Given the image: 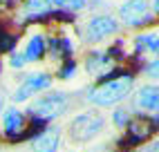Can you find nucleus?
<instances>
[{
  "label": "nucleus",
  "mask_w": 159,
  "mask_h": 152,
  "mask_svg": "<svg viewBox=\"0 0 159 152\" xmlns=\"http://www.w3.org/2000/svg\"><path fill=\"white\" fill-rule=\"evenodd\" d=\"M157 145H159V143H157V141H152V143H150V145H148V148H141L139 152H157Z\"/></svg>",
  "instance_id": "a211bd4d"
},
{
  "label": "nucleus",
  "mask_w": 159,
  "mask_h": 152,
  "mask_svg": "<svg viewBox=\"0 0 159 152\" xmlns=\"http://www.w3.org/2000/svg\"><path fill=\"white\" fill-rule=\"evenodd\" d=\"M9 65H11V67L14 69H20V67H25V56H23V54H18V51H14L11 54V56H9Z\"/></svg>",
  "instance_id": "dca6fc26"
},
{
  "label": "nucleus",
  "mask_w": 159,
  "mask_h": 152,
  "mask_svg": "<svg viewBox=\"0 0 159 152\" xmlns=\"http://www.w3.org/2000/svg\"><path fill=\"white\" fill-rule=\"evenodd\" d=\"M134 47L139 49V51H152V54H157V49H159V38H157V34L155 31H150V34H141V36H137L134 38Z\"/></svg>",
  "instance_id": "9b49d317"
},
{
  "label": "nucleus",
  "mask_w": 159,
  "mask_h": 152,
  "mask_svg": "<svg viewBox=\"0 0 159 152\" xmlns=\"http://www.w3.org/2000/svg\"><path fill=\"white\" fill-rule=\"evenodd\" d=\"M25 127V114L16 105H9L2 110V130L7 134H18Z\"/></svg>",
  "instance_id": "1a4fd4ad"
},
{
  "label": "nucleus",
  "mask_w": 159,
  "mask_h": 152,
  "mask_svg": "<svg viewBox=\"0 0 159 152\" xmlns=\"http://www.w3.org/2000/svg\"><path fill=\"white\" fill-rule=\"evenodd\" d=\"M132 85H134V78L132 76H119V78H112L108 83L99 85L97 90H92L88 101L97 107H112L116 103H121L125 96L132 92Z\"/></svg>",
  "instance_id": "f257e3e1"
},
{
  "label": "nucleus",
  "mask_w": 159,
  "mask_h": 152,
  "mask_svg": "<svg viewBox=\"0 0 159 152\" xmlns=\"http://www.w3.org/2000/svg\"><path fill=\"white\" fill-rule=\"evenodd\" d=\"M45 47H47V42L43 38V34H34L29 40H27V45H25V51H23V56H25V63H36L45 56Z\"/></svg>",
  "instance_id": "9d476101"
},
{
  "label": "nucleus",
  "mask_w": 159,
  "mask_h": 152,
  "mask_svg": "<svg viewBox=\"0 0 159 152\" xmlns=\"http://www.w3.org/2000/svg\"><path fill=\"white\" fill-rule=\"evenodd\" d=\"M67 152H76V150H67Z\"/></svg>",
  "instance_id": "aec40b11"
},
{
  "label": "nucleus",
  "mask_w": 159,
  "mask_h": 152,
  "mask_svg": "<svg viewBox=\"0 0 159 152\" xmlns=\"http://www.w3.org/2000/svg\"><path fill=\"white\" fill-rule=\"evenodd\" d=\"M74 69H76V67H74V65L70 63V65H67V67H65V69H63V72H61V78H65V81H67V78H70V76L74 74Z\"/></svg>",
  "instance_id": "f3484780"
},
{
  "label": "nucleus",
  "mask_w": 159,
  "mask_h": 152,
  "mask_svg": "<svg viewBox=\"0 0 159 152\" xmlns=\"http://www.w3.org/2000/svg\"><path fill=\"white\" fill-rule=\"evenodd\" d=\"M134 103H137L139 110H146V112L155 114L157 105H159V90H157V85H143V87L137 92Z\"/></svg>",
  "instance_id": "6e6552de"
},
{
  "label": "nucleus",
  "mask_w": 159,
  "mask_h": 152,
  "mask_svg": "<svg viewBox=\"0 0 159 152\" xmlns=\"http://www.w3.org/2000/svg\"><path fill=\"white\" fill-rule=\"evenodd\" d=\"M0 107H2V96H0Z\"/></svg>",
  "instance_id": "6ab92c4d"
},
{
  "label": "nucleus",
  "mask_w": 159,
  "mask_h": 152,
  "mask_svg": "<svg viewBox=\"0 0 159 152\" xmlns=\"http://www.w3.org/2000/svg\"><path fill=\"white\" fill-rule=\"evenodd\" d=\"M105 65H108V56H105L103 51H94L92 56H90V60L85 63V67H88L90 74H99Z\"/></svg>",
  "instance_id": "f8f14e48"
},
{
  "label": "nucleus",
  "mask_w": 159,
  "mask_h": 152,
  "mask_svg": "<svg viewBox=\"0 0 159 152\" xmlns=\"http://www.w3.org/2000/svg\"><path fill=\"white\" fill-rule=\"evenodd\" d=\"M67 107H70V96L65 92H52L31 101L29 114L34 118H40V121H52V118H58L61 114H65Z\"/></svg>",
  "instance_id": "7ed1b4c3"
},
{
  "label": "nucleus",
  "mask_w": 159,
  "mask_h": 152,
  "mask_svg": "<svg viewBox=\"0 0 159 152\" xmlns=\"http://www.w3.org/2000/svg\"><path fill=\"white\" fill-rule=\"evenodd\" d=\"M47 87H52V76L45 74V72H34V74H29L23 78V83L16 87L11 101L14 103H25L31 96H36L38 92H45Z\"/></svg>",
  "instance_id": "20e7f679"
},
{
  "label": "nucleus",
  "mask_w": 159,
  "mask_h": 152,
  "mask_svg": "<svg viewBox=\"0 0 159 152\" xmlns=\"http://www.w3.org/2000/svg\"><path fill=\"white\" fill-rule=\"evenodd\" d=\"M52 7L67 9V11H81L88 7V0H52Z\"/></svg>",
  "instance_id": "4468645a"
},
{
  "label": "nucleus",
  "mask_w": 159,
  "mask_h": 152,
  "mask_svg": "<svg viewBox=\"0 0 159 152\" xmlns=\"http://www.w3.org/2000/svg\"><path fill=\"white\" fill-rule=\"evenodd\" d=\"M119 16L125 25H139L150 18V0H125L119 7Z\"/></svg>",
  "instance_id": "423d86ee"
},
{
  "label": "nucleus",
  "mask_w": 159,
  "mask_h": 152,
  "mask_svg": "<svg viewBox=\"0 0 159 152\" xmlns=\"http://www.w3.org/2000/svg\"><path fill=\"white\" fill-rule=\"evenodd\" d=\"M61 145V127H47L29 143L31 152H56Z\"/></svg>",
  "instance_id": "0eeeda50"
},
{
  "label": "nucleus",
  "mask_w": 159,
  "mask_h": 152,
  "mask_svg": "<svg viewBox=\"0 0 159 152\" xmlns=\"http://www.w3.org/2000/svg\"><path fill=\"white\" fill-rule=\"evenodd\" d=\"M112 123L116 127H128L130 125V112L125 107H116L114 114H112Z\"/></svg>",
  "instance_id": "2eb2a0df"
},
{
  "label": "nucleus",
  "mask_w": 159,
  "mask_h": 152,
  "mask_svg": "<svg viewBox=\"0 0 159 152\" xmlns=\"http://www.w3.org/2000/svg\"><path fill=\"white\" fill-rule=\"evenodd\" d=\"M52 9V0H27L25 5V11L29 16H38V14H45Z\"/></svg>",
  "instance_id": "ddd939ff"
},
{
  "label": "nucleus",
  "mask_w": 159,
  "mask_h": 152,
  "mask_svg": "<svg viewBox=\"0 0 159 152\" xmlns=\"http://www.w3.org/2000/svg\"><path fill=\"white\" fill-rule=\"evenodd\" d=\"M119 29H121V25L114 16L99 14V16H92L85 23V38L88 40H103L108 36H114Z\"/></svg>",
  "instance_id": "39448f33"
},
{
  "label": "nucleus",
  "mask_w": 159,
  "mask_h": 152,
  "mask_svg": "<svg viewBox=\"0 0 159 152\" xmlns=\"http://www.w3.org/2000/svg\"><path fill=\"white\" fill-rule=\"evenodd\" d=\"M103 125H105V118L99 112H83L76 114L70 123V139L76 141V143H88V141L97 139L103 132Z\"/></svg>",
  "instance_id": "f03ea898"
}]
</instances>
